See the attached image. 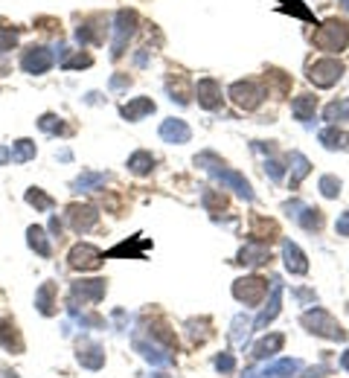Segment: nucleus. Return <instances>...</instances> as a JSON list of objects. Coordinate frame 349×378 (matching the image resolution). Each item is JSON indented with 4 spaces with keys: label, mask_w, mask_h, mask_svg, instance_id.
Masks as SVG:
<instances>
[{
    "label": "nucleus",
    "mask_w": 349,
    "mask_h": 378,
    "mask_svg": "<svg viewBox=\"0 0 349 378\" xmlns=\"http://www.w3.org/2000/svg\"><path fill=\"white\" fill-rule=\"evenodd\" d=\"M335 230H338V236H349V210L344 215H338V222H335Z\"/></svg>",
    "instance_id": "46"
},
{
    "label": "nucleus",
    "mask_w": 349,
    "mask_h": 378,
    "mask_svg": "<svg viewBox=\"0 0 349 378\" xmlns=\"http://www.w3.org/2000/svg\"><path fill=\"white\" fill-rule=\"evenodd\" d=\"M134 349L140 352L148 364H155V367H169V364L174 361V355L166 346L155 344V340H146V338H134Z\"/></svg>",
    "instance_id": "12"
},
{
    "label": "nucleus",
    "mask_w": 349,
    "mask_h": 378,
    "mask_svg": "<svg viewBox=\"0 0 349 378\" xmlns=\"http://www.w3.org/2000/svg\"><path fill=\"white\" fill-rule=\"evenodd\" d=\"M291 111H294V117L300 119V123H308V119L315 117V111H317V96H311V93L297 96V99L291 102Z\"/></svg>",
    "instance_id": "23"
},
{
    "label": "nucleus",
    "mask_w": 349,
    "mask_h": 378,
    "mask_svg": "<svg viewBox=\"0 0 349 378\" xmlns=\"http://www.w3.org/2000/svg\"><path fill=\"white\" fill-rule=\"evenodd\" d=\"M56 56L53 50H47V47H27L21 56V67L23 73H32V76H41V73H47L49 67H53Z\"/></svg>",
    "instance_id": "9"
},
{
    "label": "nucleus",
    "mask_w": 349,
    "mask_h": 378,
    "mask_svg": "<svg viewBox=\"0 0 349 378\" xmlns=\"http://www.w3.org/2000/svg\"><path fill=\"white\" fill-rule=\"evenodd\" d=\"M282 344H285V335H280V332H273V335H265L259 340V344L254 346V358L256 361H265V358H273L277 352L282 349Z\"/></svg>",
    "instance_id": "21"
},
{
    "label": "nucleus",
    "mask_w": 349,
    "mask_h": 378,
    "mask_svg": "<svg viewBox=\"0 0 349 378\" xmlns=\"http://www.w3.org/2000/svg\"><path fill=\"white\" fill-rule=\"evenodd\" d=\"M12 161V149H6V145H0V166H6Z\"/></svg>",
    "instance_id": "48"
},
{
    "label": "nucleus",
    "mask_w": 349,
    "mask_h": 378,
    "mask_svg": "<svg viewBox=\"0 0 349 378\" xmlns=\"http://www.w3.org/2000/svg\"><path fill=\"white\" fill-rule=\"evenodd\" d=\"M341 367H344V370L349 373V349H346V352H344V355H341Z\"/></svg>",
    "instance_id": "51"
},
{
    "label": "nucleus",
    "mask_w": 349,
    "mask_h": 378,
    "mask_svg": "<svg viewBox=\"0 0 349 378\" xmlns=\"http://www.w3.org/2000/svg\"><path fill=\"white\" fill-rule=\"evenodd\" d=\"M265 172L271 175V180H282L285 169H282V163H280V161H273V157H268V161H265Z\"/></svg>",
    "instance_id": "43"
},
{
    "label": "nucleus",
    "mask_w": 349,
    "mask_h": 378,
    "mask_svg": "<svg viewBox=\"0 0 349 378\" xmlns=\"http://www.w3.org/2000/svg\"><path fill=\"white\" fill-rule=\"evenodd\" d=\"M297 218V224L300 227H306V230H320L323 227V215H320V210H311V206H300V213L294 215Z\"/></svg>",
    "instance_id": "30"
},
{
    "label": "nucleus",
    "mask_w": 349,
    "mask_h": 378,
    "mask_svg": "<svg viewBox=\"0 0 349 378\" xmlns=\"http://www.w3.org/2000/svg\"><path fill=\"white\" fill-rule=\"evenodd\" d=\"M76 38H79V44H99L102 41V32L96 29V23H82L76 29Z\"/></svg>",
    "instance_id": "36"
},
{
    "label": "nucleus",
    "mask_w": 349,
    "mask_h": 378,
    "mask_svg": "<svg viewBox=\"0 0 349 378\" xmlns=\"http://www.w3.org/2000/svg\"><path fill=\"white\" fill-rule=\"evenodd\" d=\"M18 44V29H3L0 27V53H9Z\"/></svg>",
    "instance_id": "40"
},
{
    "label": "nucleus",
    "mask_w": 349,
    "mask_h": 378,
    "mask_svg": "<svg viewBox=\"0 0 349 378\" xmlns=\"http://www.w3.org/2000/svg\"><path fill=\"white\" fill-rule=\"evenodd\" d=\"M105 279H79V283H73L70 288V306H76L82 300V306H93L105 297Z\"/></svg>",
    "instance_id": "7"
},
{
    "label": "nucleus",
    "mask_w": 349,
    "mask_h": 378,
    "mask_svg": "<svg viewBox=\"0 0 349 378\" xmlns=\"http://www.w3.org/2000/svg\"><path fill=\"white\" fill-rule=\"evenodd\" d=\"M242 378H259V373H245Z\"/></svg>",
    "instance_id": "53"
},
{
    "label": "nucleus",
    "mask_w": 349,
    "mask_h": 378,
    "mask_svg": "<svg viewBox=\"0 0 349 378\" xmlns=\"http://www.w3.org/2000/svg\"><path fill=\"white\" fill-rule=\"evenodd\" d=\"M338 3H341V6H344V9L349 12V0H338Z\"/></svg>",
    "instance_id": "54"
},
{
    "label": "nucleus",
    "mask_w": 349,
    "mask_h": 378,
    "mask_svg": "<svg viewBox=\"0 0 349 378\" xmlns=\"http://www.w3.org/2000/svg\"><path fill=\"white\" fill-rule=\"evenodd\" d=\"M303 326L308 329L311 335H320V338H329V340H344L346 332L341 329V323L326 311V309H311L303 314Z\"/></svg>",
    "instance_id": "2"
},
{
    "label": "nucleus",
    "mask_w": 349,
    "mask_h": 378,
    "mask_svg": "<svg viewBox=\"0 0 349 378\" xmlns=\"http://www.w3.org/2000/svg\"><path fill=\"white\" fill-rule=\"evenodd\" d=\"M0 378H18V373H15V370H9L6 364H0Z\"/></svg>",
    "instance_id": "49"
},
{
    "label": "nucleus",
    "mask_w": 349,
    "mask_h": 378,
    "mask_svg": "<svg viewBox=\"0 0 349 378\" xmlns=\"http://www.w3.org/2000/svg\"><path fill=\"white\" fill-rule=\"evenodd\" d=\"M152 166H155V157L148 152H134L128 157V169L134 175H148V172H152Z\"/></svg>",
    "instance_id": "31"
},
{
    "label": "nucleus",
    "mask_w": 349,
    "mask_h": 378,
    "mask_svg": "<svg viewBox=\"0 0 349 378\" xmlns=\"http://www.w3.org/2000/svg\"><path fill=\"white\" fill-rule=\"evenodd\" d=\"M282 262H285V268H289L291 274H297V276H303V274H308V262H306V253L294 245V241H282Z\"/></svg>",
    "instance_id": "16"
},
{
    "label": "nucleus",
    "mask_w": 349,
    "mask_h": 378,
    "mask_svg": "<svg viewBox=\"0 0 349 378\" xmlns=\"http://www.w3.org/2000/svg\"><path fill=\"white\" fill-rule=\"evenodd\" d=\"M344 76V64L338 58H317V62L308 64V82L315 84V88H332V84H338Z\"/></svg>",
    "instance_id": "4"
},
{
    "label": "nucleus",
    "mask_w": 349,
    "mask_h": 378,
    "mask_svg": "<svg viewBox=\"0 0 349 378\" xmlns=\"http://www.w3.org/2000/svg\"><path fill=\"white\" fill-rule=\"evenodd\" d=\"M102 259H105L102 250L93 248V245H87V241H85V245H76V248L70 250V256H67V262H70L73 271H96V268L102 265Z\"/></svg>",
    "instance_id": "10"
},
{
    "label": "nucleus",
    "mask_w": 349,
    "mask_h": 378,
    "mask_svg": "<svg viewBox=\"0 0 349 378\" xmlns=\"http://www.w3.org/2000/svg\"><path fill=\"white\" fill-rule=\"evenodd\" d=\"M268 294V279L262 276H245L239 283H233V297L245 303V306H259Z\"/></svg>",
    "instance_id": "5"
},
{
    "label": "nucleus",
    "mask_w": 349,
    "mask_h": 378,
    "mask_svg": "<svg viewBox=\"0 0 349 378\" xmlns=\"http://www.w3.org/2000/svg\"><path fill=\"white\" fill-rule=\"evenodd\" d=\"M230 99L239 105V108H245V111H254V108H259L262 105V99H265V91L259 88L256 82H236V84H230Z\"/></svg>",
    "instance_id": "8"
},
{
    "label": "nucleus",
    "mask_w": 349,
    "mask_h": 378,
    "mask_svg": "<svg viewBox=\"0 0 349 378\" xmlns=\"http://www.w3.org/2000/svg\"><path fill=\"white\" fill-rule=\"evenodd\" d=\"M35 157V143L32 140H18L12 149V163H27Z\"/></svg>",
    "instance_id": "34"
},
{
    "label": "nucleus",
    "mask_w": 349,
    "mask_h": 378,
    "mask_svg": "<svg viewBox=\"0 0 349 378\" xmlns=\"http://www.w3.org/2000/svg\"><path fill=\"white\" fill-rule=\"evenodd\" d=\"M285 3H291V6H285L289 12H294V15H300L303 21H311V12L306 6H300V0H285Z\"/></svg>",
    "instance_id": "44"
},
{
    "label": "nucleus",
    "mask_w": 349,
    "mask_h": 378,
    "mask_svg": "<svg viewBox=\"0 0 349 378\" xmlns=\"http://www.w3.org/2000/svg\"><path fill=\"white\" fill-rule=\"evenodd\" d=\"M27 241H30V248L38 253V256H53V245H49V236H47V230L44 227H38V224H32L30 230H27Z\"/></svg>",
    "instance_id": "22"
},
{
    "label": "nucleus",
    "mask_w": 349,
    "mask_h": 378,
    "mask_svg": "<svg viewBox=\"0 0 349 378\" xmlns=\"http://www.w3.org/2000/svg\"><path fill=\"white\" fill-rule=\"evenodd\" d=\"M0 76H6V67L3 64H0Z\"/></svg>",
    "instance_id": "55"
},
{
    "label": "nucleus",
    "mask_w": 349,
    "mask_h": 378,
    "mask_svg": "<svg viewBox=\"0 0 349 378\" xmlns=\"http://www.w3.org/2000/svg\"><path fill=\"white\" fill-rule=\"evenodd\" d=\"M280 306H282V283L280 279H271V300H268V306L259 311V317L254 320V329H265L273 317L280 314Z\"/></svg>",
    "instance_id": "13"
},
{
    "label": "nucleus",
    "mask_w": 349,
    "mask_h": 378,
    "mask_svg": "<svg viewBox=\"0 0 349 378\" xmlns=\"http://www.w3.org/2000/svg\"><path fill=\"white\" fill-rule=\"evenodd\" d=\"M128 76H114V79H111V91H120V88H128Z\"/></svg>",
    "instance_id": "47"
},
{
    "label": "nucleus",
    "mask_w": 349,
    "mask_h": 378,
    "mask_svg": "<svg viewBox=\"0 0 349 378\" xmlns=\"http://www.w3.org/2000/svg\"><path fill=\"white\" fill-rule=\"evenodd\" d=\"M49 230H53V233H61V222L56 215H53V222H49Z\"/></svg>",
    "instance_id": "50"
},
{
    "label": "nucleus",
    "mask_w": 349,
    "mask_h": 378,
    "mask_svg": "<svg viewBox=\"0 0 349 378\" xmlns=\"http://www.w3.org/2000/svg\"><path fill=\"white\" fill-rule=\"evenodd\" d=\"M195 163L201 166V169H207L210 175H213L216 180H221L227 189H233L239 198H245V201H254V189H251V184L245 180V175H239V172H233V169H227L224 166L218 157L213 154V152H204V154H198L195 157Z\"/></svg>",
    "instance_id": "1"
},
{
    "label": "nucleus",
    "mask_w": 349,
    "mask_h": 378,
    "mask_svg": "<svg viewBox=\"0 0 349 378\" xmlns=\"http://www.w3.org/2000/svg\"><path fill=\"white\" fill-rule=\"evenodd\" d=\"M195 96H198V105L213 111V108L221 105V84L216 79H201L195 84Z\"/></svg>",
    "instance_id": "14"
},
{
    "label": "nucleus",
    "mask_w": 349,
    "mask_h": 378,
    "mask_svg": "<svg viewBox=\"0 0 349 378\" xmlns=\"http://www.w3.org/2000/svg\"><path fill=\"white\" fill-rule=\"evenodd\" d=\"M120 114L126 117L128 123H137V119L155 114V102L148 99V96H137V99H131V102H126V105L120 108Z\"/></svg>",
    "instance_id": "19"
},
{
    "label": "nucleus",
    "mask_w": 349,
    "mask_h": 378,
    "mask_svg": "<svg viewBox=\"0 0 349 378\" xmlns=\"http://www.w3.org/2000/svg\"><path fill=\"white\" fill-rule=\"evenodd\" d=\"M134 32H137V15H134L131 9H120L117 12V21H114V44H111V56L120 58Z\"/></svg>",
    "instance_id": "6"
},
{
    "label": "nucleus",
    "mask_w": 349,
    "mask_h": 378,
    "mask_svg": "<svg viewBox=\"0 0 349 378\" xmlns=\"http://www.w3.org/2000/svg\"><path fill=\"white\" fill-rule=\"evenodd\" d=\"M277 233H280L277 224H273V222H265V218H256V222H254V230H251V236H254L256 241H268V245H271V239H277Z\"/></svg>",
    "instance_id": "33"
},
{
    "label": "nucleus",
    "mask_w": 349,
    "mask_h": 378,
    "mask_svg": "<svg viewBox=\"0 0 349 378\" xmlns=\"http://www.w3.org/2000/svg\"><path fill=\"white\" fill-rule=\"evenodd\" d=\"M320 143L326 145V149H332V152H335V149L346 152V149H349V134L341 131V128H335V126H332V128H323V131H320Z\"/></svg>",
    "instance_id": "27"
},
{
    "label": "nucleus",
    "mask_w": 349,
    "mask_h": 378,
    "mask_svg": "<svg viewBox=\"0 0 349 378\" xmlns=\"http://www.w3.org/2000/svg\"><path fill=\"white\" fill-rule=\"evenodd\" d=\"M27 204H32L35 210H41V213H49V210H53V198H49V195H44L41 189H35V187L27 192Z\"/></svg>",
    "instance_id": "35"
},
{
    "label": "nucleus",
    "mask_w": 349,
    "mask_h": 378,
    "mask_svg": "<svg viewBox=\"0 0 349 378\" xmlns=\"http://www.w3.org/2000/svg\"><path fill=\"white\" fill-rule=\"evenodd\" d=\"M0 344H3L6 349H15V352L23 349L21 335H18V329L12 326V320H0Z\"/></svg>",
    "instance_id": "29"
},
{
    "label": "nucleus",
    "mask_w": 349,
    "mask_h": 378,
    "mask_svg": "<svg viewBox=\"0 0 349 378\" xmlns=\"http://www.w3.org/2000/svg\"><path fill=\"white\" fill-rule=\"evenodd\" d=\"M67 224L76 230V233H87L96 222H99V213H96V206H91V204H73V206H67Z\"/></svg>",
    "instance_id": "11"
},
{
    "label": "nucleus",
    "mask_w": 349,
    "mask_h": 378,
    "mask_svg": "<svg viewBox=\"0 0 349 378\" xmlns=\"http://www.w3.org/2000/svg\"><path fill=\"white\" fill-rule=\"evenodd\" d=\"M251 329H254V320L247 314H236L233 317V329H230V340L236 346H245L247 344V335H251Z\"/></svg>",
    "instance_id": "26"
},
{
    "label": "nucleus",
    "mask_w": 349,
    "mask_h": 378,
    "mask_svg": "<svg viewBox=\"0 0 349 378\" xmlns=\"http://www.w3.org/2000/svg\"><path fill=\"white\" fill-rule=\"evenodd\" d=\"M152 378H164V375H160V373H157V375H152Z\"/></svg>",
    "instance_id": "56"
},
{
    "label": "nucleus",
    "mask_w": 349,
    "mask_h": 378,
    "mask_svg": "<svg viewBox=\"0 0 349 378\" xmlns=\"http://www.w3.org/2000/svg\"><path fill=\"white\" fill-rule=\"evenodd\" d=\"M148 62V53L143 50V53H137V64H146Z\"/></svg>",
    "instance_id": "52"
},
{
    "label": "nucleus",
    "mask_w": 349,
    "mask_h": 378,
    "mask_svg": "<svg viewBox=\"0 0 349 378\" xmlns=\"http://www.w3.org/2000/svg\"><path fill=\"white\" fill-rule=\"evenodd\" d=\"M38 128H41L44 134H61V131H65V123H61L56 114H44V117L38 119Z\"/></svg>",
    "instance_id": "37"
},
{
    "label": "nucleus",
    "mask_w": 349,
    "mask_h": 378,
    "mask_svg": "<svg viewBox=\"0 0 349 378\" xmlns=\"http://www.w3.org/2000/svg\"><path fill=\"white\" fill-rule=\"evenodd\" d=\"M213 364H216V370H218V373H224V375L236 370V358H233V352H221V355H218Z\"/></svg>",
    "instance_id": "41"
},
{
    "label": "nucleus",
    "mask_w": 349,
    "mask_h": 378,
    "mask_svg": "<svg viewBox=\"0 0 349 378\" xmlns=\"http://www.w3.org/2000/svg\"><path fill=\"white\" fill-rule=\"evenodd\" d=\"M268 259H271V250H268L265 241L251 239V241H247V245L239 250V262H242V265H262V262H268Z\"/></svg>",
    "instance_id": "20"
},
{
    "label": "nucleus",
    "mask_w": 349,
    "mask_h": 378,
    "mask_svg": "<svg viewBox=\"0 0 349 378\" xmlns=\"http://www.w3.org/2000/svg\"><path fill=\"white\" fill-rule=\"evenodd\" d=\"M160 137H164L166 143H174V145H183L192 140V131L190 126L183 123V119H164V126H160Z\"/></svg>",
    "instance_id": "15"
},
{
    "label": "nucleus",
    "mask_w": 349,
    "mask_h": 378,
    "mask_svg": "<svg viewBox=\"0 0 349 378\" xmlns=\"http://www.w3.org/2000/svg\"><path fill=\"white\" fill-rule=\"evenodd\" d=\"M300 370H303V364L297 358H282V361H273L271 367L262 370L259 378H294Z\"/></svg>",
    "instance_id": "18"
},
{
    "label": "nucleus",
    "mask_w": 349,
    "mask_h": 378,
    "mask_svg": "<svg viewBox=\"0 0 349 378\" xmlns=\"http://www.w3.org/2000/svg\"><path fill=\"white\" fill-rule=\"evenodd\" d=\"M204 206H207V210H224L227 201H224V195H216L213 189H207L204 192Z\"/></svg>",
    "instance_id": "42"
},
{
    "label": "nucleus",
    "mask_w": 349,
    "mask_h": 378,
    "mask_svg": "<svg viewBox=\"0 0 349 378\" xmlns=\"http://www.w3.org/2000/svg\"><path fill=\"white\" fill-rule=\"evenodd\" d=\"M93 64V58L87 56V53H76V56H70V58H65L61 62V67L65 70H76V67H91Z\"/></svg>",
    "instance_id": "39"
},
{
    "label": "nucleus",
    "mask_w": 349,
    "mask_h": 378,
    "mask_svg": "<svg viewBox=\"0 0 349 378\" xmlns=\"http://www.w3.org/2000/svg\"><path fill=\"white\" fill-rule=\"evenodd\" d=\"M320 192L326 195V198H338V195H341V180L335 175H323L320 178Z\"/></svg>",
    "instance_id": "38"
},
{
    "label": "nucleus",
    "mask_w": 349,
    "mask_h": 378,
    "mask_svg": "<svg viewBox=\"0 0 349 378\" xmlns=\"http://www.w3.org/2000/svg\"><path fill=\"white\" fill-rule=\"evenodd\" d=\"M289 163H291V189H297V187H300V180L311 172V163H308V157L300 154V152H291Z\"/></svg>",
    "instance_id": "24"
},
{
    "label": "nucleus",
    "mask_w": 349,
    "mask_h": 378,
    "mask_svg": "<svg viewBox=\"0 0 349 378\" xmlns=\"http://www.w3.org/2000/svg\"><path fill=\"white\" fill-rule=\"evenodd\" d=\"M323 117H326L332 126L346 123V119H349V99H338V102L326 105V111H323Z\"/></svg>",
    "instance_id": "32"
},
{
    "label": "nucleus",
    "mask_w": 349,
    "mask_h": 378,
    "mask_svg": "<svg viewBox=\"0 0 349 378\" xmlns=\"http://www.w3.org/2000/svg\"><path fill=\"white\" fill-rule=\"evenodd\" d=\"M108 184V175L105 172H82L76 180H73V192H91Z\"/></svg>",
    "instance_id": "25"
},
{
    "label": "nucleus",
    "mask_w": 349,
    "mask_h": 378,
    "mask_svg": "<svg viewBox=\"0 0 349 378\" xmlns=\"http://www.w3.org/2000/svg\"><path fill=\"white\" fill-rule=\"evenodd\" d=\"M53 294H56V285L53 283H44L38 291H35V306H38V311L44 317H49L56 309H53Z\"/></svg>",
    "instance_id": "28"
},
{
    "label": "nucleus",
    "mask_w": 349,
    "mask_h": 378,
    "mask_svg": "<svg viewBox=\"0 0 349 378\" xmlns=\"http://www.w3.org/2000/svg\"><path fill=\"white\" fill-rule=\"evenodd\" d=\"M329 373H332L329 364H317V367L306 370V375H303V378H323V375H329Z\"/></svg>",
    "instance_id": "45"
},
{
    "label": "nucleus",
    "mask_w": 349,
    "mask_h": 378,
    "mask_svg": "<svg viewBox=\"0 0 349 378\" xmlns=\"http://www.w3.org/2000/svg\"><path fill=\"white\" fill-rule=\"evenodd\" d=\"M76 358H79V364L85 370H102L105 367V349L99 344H82Z\"/></svg>",
    "instance_id": "17"
},
{
    "label": "nucleus",
    "mask_w": 349,
    "mask_h": 378,
    "mask_svg": "<svg viewBox=\"0 0 349 378\" xmlns=\"http://www.w3.org/2000/svg\"><path fill=\"white\" fill-rule=\"evenodd\" d=\"M346 41H349V29H346V23L338 21V18L326 21L315 32V44L323 53H341V50H346Z\"/></svg>",
    "instance_id": "3"
}]
</instances>
